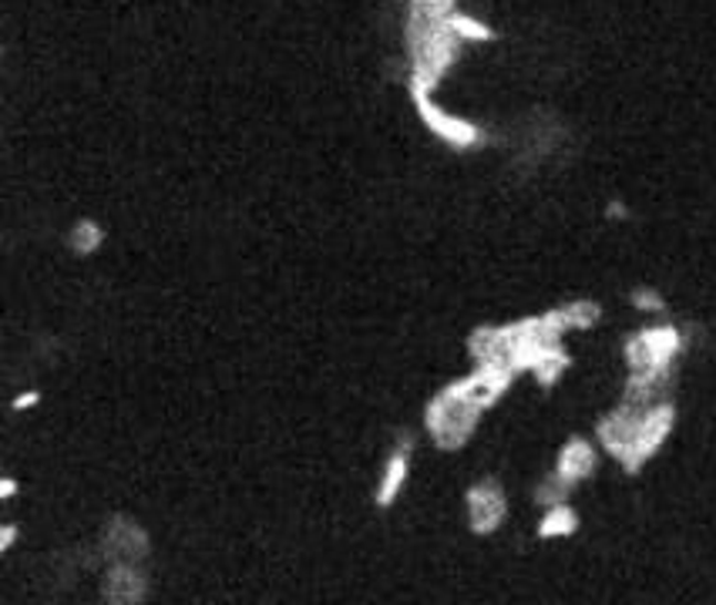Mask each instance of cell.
Listing matches in <instances>:
<instances>
[{
	"label": "cell",
	"mask_w": 716,
	"mask_h": 605,
	"mask_svg": "<svg viewBox=\"0 0 716 605\" xmlns=\"http://www.w3.org/2000/svg\"><path fill=\"white\" fill-rule=\"evenodd\" d=\"M670 427H673L670 404H643V400L625 397V404H619V410H612L599 424V441L605 445V451L615 461L636 471L646 458L660 451Z\"/></svg>",
	"instance_id": "1"
},
{
	"label": "cell",
	"mask_w": 716,
	"mask_h": 605,
	"mask_svg": "<svg viewBox=\"0 0 716 605\" xmlns=\"http://www.w3.org/2000/svg\"><path fill=\"white\" fill-rule=\"evenodd\" d=\"M485 407H478L458 384L444 387L430 404H427V414H424V424H427V435L437 448L444 451H458L471 441L475 427H478V417H481Z\"/></svg>",
	"instance_id": "2"
},
{
	"label": "cell",
	"mask_w": 716,
	"mask_h": 605,
	"mask_svg": "<svg viewBox=\"0 0 716 605\" xmlns=\"http://www.w3.org/2000/svg\"><path fill=\"white\" fill-rule=\"evenodd\" d=\"M411 98H414V108H417L421 122H424V125L430 128V135H437L440 142L455 145V148H471V145L481 142V128H478V125H471V122H465V118H458V115H447L444 108H437V105L430 102V95L411 92Z\"/></svg>",
	"instance_id": "3"
},
{
	"label": "cell",
	"mask_w": 716,
	"mask_h": 605,
	"mask_svg": "<svg viewBox=\"0 0 716 605\" xmlns=\"http://www.w3.org/2000/svg\"><path fill=\"white\" fill-rule=\"evenodd\" d=\"M102 549H105V559L112 565L125 562V565H142L145 555H148V535L138 522H132V518L118 514L108 522L105 529V539H102Z\"/></svg>",
	"instance_id": "4"
},
{
	"label": "cell",
	"mask_w": 716,
	"mask_h": 605,
	"mask_svg": "<svg viewBox=\"0 0 716 605\" xmlns=\"http://www.w3.org/2000/svg\"><path fill=\"white\" fill-rule=\"evenodd\" d=\"M505 491L495 481H481L468 491V518H471V532L475 535H491L505 522Z\"/></svg>",
	"instance_id": "5"
},
{
	"label": "cell",
	"mask_w": 716,
	"mask_h": 605,
	"mask_svg": "<svg viewBox=\"0 0 716 605\" xmlns=\"http://www.w3.org/2000/svg\"><path fill=\"white\" fill-rule=\"evenodd\" d=\"M411 448H414L411 438H401V441L394 445V451H391V458H387V465H384L377 494H374L381 508H391V504L397 501V494L404 491L407 474H411Z\"/></svg>",
	"instance_id": "6"
},
{
	"label": "cell",
	"mask_w": 716,
	"mask_h": 605,
	"mask_svg": "<svg viewBox=\"0 0 716 605\" xmlns=\"http://www.w3.org/2000/svg\"><path fill=\"white\" fill-rule=\"evenodd\" d=\"M148 592V582L142 575L138 565H108V575H105V598L108 602H142Z\"/></svg>",
	"instance_id": "7"
},
{
	"label": "cell",
	"mask_w": 716,
	"mask_h": 605,
	"mask_svg": "<svg viewBox=\"0 0 716 605\" xmlns=\"http://www.w3.org/2000/svg\"><path fill=\"white\" fill-rule=\"evenodd\" d=\"M592 471H595V451H592V445L582 441V438H572V441L562 448V455H559L556 478H562V481L572 488L575 481L589 478Z\"/></svg>",
	"instance_id": "8"
},
{
	"label": "cell",
	"mask_w": 716,
	"mask_h": 605,
	"mask_svg": "<svg viewBox=\"0 0 716 605\" xmlns=\"http://www.w3.org/2000/svg\"><path fill=\"white\" fill-rule=\"evenodd\" d=\"M68 242H71V249L77 255H92L105 242V229L95 219H77L74 229H71V236H68Z\"/></svg>",
	"instance_id": "9"
},
{
	"label": "cell",
	"mask_w": 716,
	"mask_h": 605,
	"mask_svg": "<svg viewBox=\"0 0 716 605\" xmlns=\"http://www.w3.org/2000/svg\"><path fill=\"white\" fill-rule=\"evenodd\" d=\"M575 514H572V508H565V504H552L549 511H546V518H542V525H539V535L542 539H556V535H569V532H575Z\"/></svg>",
	"instance_id": "10"
},
{
	"label": "cell",
	"mask_w": 716,
	"mask_h": 605,
	"mask_svg": "<svg viewBox=\"0 0 716 605\" xmlns=\"http://www.w3.org/2000/svg\"><path fill=\"white\" fill-rule=\"evenodd\" d=\"M447 24H452V31L461 41H488L491 38V31L485 24H478L475 18H465V14H452V18H447Z\"/></svg>",
	"instance_id": "11"
},
{
	"label": "cell",
	"mask_w": 716,
	"mask_h": 605,
	"mask_svg": "<svg viewBox=\"0 0 716 605\" xmlns=\"http://www.w3.org/2000/svg\"><path fill=\"white\" fill-rule=\"evenodd\" d=\"M636 306L640 310H663V300L656 293H636Z\"/></svg>",
	"instance_id": "12"
},
{
	"label": "cell",
	"mask_w": 716,
	"mask_h": 605,
	"mask_svg": "<svg viewBox=\"0 0 716 605\" xmlns=\"http://www.w3.org/2000/svg\"><path fill=\"white\" fill-rule=\"evenodd\" d=\"M4 539H0V552H8L11 545H14V539H18V525H4V532H0Z\"/></svg>",
	"instance_id": "13"
},
{
	"label": "cell",
	"mask_w": 716,
	"mask_h": 605,
	"mask_svg": "<svg viewBox=\"0 0 716 605\" xmlns=\"http://www.w3.org/2000/svg\"><path fill=\"white\" fill-rule=\"evenodd\" d=\"M34 400H38V394H21V397L14 400V407H34Z\"/></svg>",
	"instance_id": "14"
},
{
	"label": "cell",
	"mask_w": 716,
	"mask_h": 605,
	"mask_svg": "<svg viewBox=\"0 0 716 605\" xmlns=\"http://www.w3.org/2000/svg\"><path fill=\"white\" fill-rule=\"evenodd\" d=\"M14 491H18V481H14V478H4V488H0V494H4V498H11Z\"/></svg>",
	"instance_id": "15"
}]
</instances>
